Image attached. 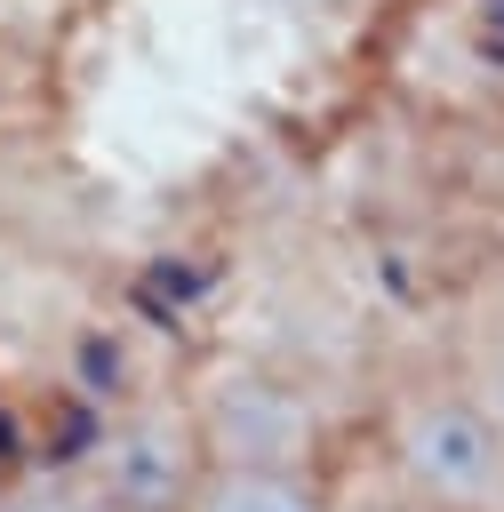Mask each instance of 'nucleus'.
<instances>
[{"instance_id": "obj_1", "label": "nucleus", "mask_w": 504, "mask_h": 512, "mask_svg": "<svg viewBox=\"0 0 504 512\" xmlns=\"http://www.w3.org/2000/svg\"><path fill=\"white\" fill-rule=\"evenodd\" d=\"M384 472L408 512H504V432L480 400L440 376L408 384L384 416Z\"/></svg>"}, {"instance_id": "obj_2", "label": "nucleus", "mask_w": 504, "mask_h": 512, "mask_svg": "<svg viewBox=\"0 0 504 512\" xmlns=\"http://www.w3.org/2000/svg\"><path fill=\"white\" fill-rule=\"evenodd\" d=\"M184 416H192V440L208 464H312V448H320L312 400L264 368H216L184 400Z\"/></svg>"}, {"instance_id": "obj_3", "label": "nucleus", "mask_w": 504, "mask_h": 512, "mask_svg": "<svg viewBox=\"0 0 504 512\" xmlns=\"http://www.w3.org/2000/svg\"><path fill=\"white\" fill-rule=\"evenodd\" d=\"M200 464H208V456H200V440H192V416H184V408H152V416L112 424L80 472H88L120 512H176Z\"/></svg>"}, {"instance_id": "obj_4", "label": "nucleus", "mask_w": 504, "mask_h": 512, "mask_svg": "<svg viewBox=\"0 0 504 512\" xmlns=\"http://www.w3.org/2000/svg\"><path fill=\"white\" fill-rule=\"evenodd\" d=\"M176 512H344L312 464H200Z\"/></svg>"}, {"instance_id": "obj_5", "label": "nucleus", "mask_w": 504, "mask_h": 512, "mask_svg": "<svg viewBox=\"0 0 504 512\" xmlns=\"http://www.w3.org/2000/svg\"><path fill=\"white\" fill-rule=\"evenodd\" d=\"M0 512H120L80 464L64 472H24V480H0Z\"/></svg>"}, {"instance_id": "obj_6", "label": "nucleus", "mask_w": 504, "mask_h": 512, "mask_svg": "<svg viewBox=\"0 0 504 512\" xmlns=\"http://www.w3.org/2000/svg\"><path fill=\"white\" fill-rule=\"evenodd\" d=\"M456 384H464V392L480 400V416L504 432V336H496V344H480V352L464 360V376H456Z\"/></svg>"}]
</instances>
